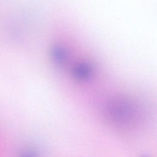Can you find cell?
Returning <instances> with one entry per match:
<instances>
[{"label": "cell", "mask_w": 157, "mask_h": 157, "mask_svg": "<svg viewBox=\"0 0 157 157\" xmlns=\"http://www.w3.org/2000/svg\"><path fill=\"white\" fill-rule=\"evenodd\" d=\"M21 157H38L37 154L33 151H28L27 153H25Z\"/></svg>", "instance_id": "obj_2"}, {"label": "cell", "mask_w": 157, "mask_h": 157, "mask_svg": "<svg viewBox=\"0 0 157 157\" xmlns=\"http://www.w3.org/2000/svg\"><path fill=\"white\" fill-rule=\"evenodd\" d=\"M142 157H148V156H145V155H144V156H142Z\"/></svg>", "instance_id": "obj_3"}, {"label": "cell", "mask_w": 157, "mask_h": 157, "mask_svg": "<svg viewBox=\"0 0 157 157\" xmlns=\"http://www.w3.org/2000/svg\"><path fill=\"white\" fill-rule=\"evenodd\" d=\"M111 117L120 123H127L133 117L132 107L126 103L116 104L111 108Z\"/></svg>", "instance_id": "obj_1"}]
</instances>
